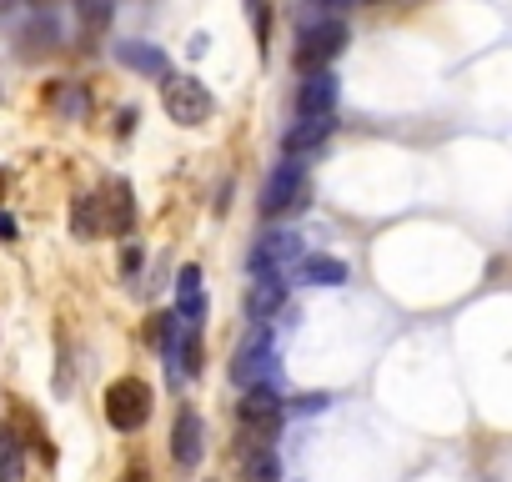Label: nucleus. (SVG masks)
Segmentation results:
<instances>
[{
  "label": "nucleus",
  "instance_id": "25",
  "mask_svg": "<svg viewBox=\"0 0 512 482\" xmlns=\"http://www.w3.org/2000/svg\"><path fill=\"white\" fill-rule=\"evenodd\" d=\"M126 482H151V477H146V467H131V472H126Z\"/></svg>",
  "mask_w": 512,
  "mask_h": 482
},
{
  "label": "nucleus",
  "instance_id": "23",
  "mask_svg": "<svg viewBox=\"0 0 512 482\" xmlns=\"http://www.w3.org/2000/svg\"><path fill=\"white\" fill-rule=\"evenodd\" d=\"M0 241H16V216L0 211Z\"/></svg>",
  "mask_w": 512,
  "mask_h": 482
},
{
  "label": "nucleus",
  "instance_id": "17",
  "mask_svg": "<svg viewBox=\"0 0 512 482\" xmlns=\"http://www.w3.org/2000/svg\"><path fill=\"white\" fill-rule=\"evenodd\" d=\"M302 282H312V287H342L347 282V262H337V257H302Z\"/></svg>",
  "mask_w": 512,
  "mask_h": 482
},
{
  "label": "nucleus",
  "instance_id": "1",
  "mask_svg": "<svg viewBox=\"0 0 512 482\" xmlns=\"http://www.w3.org/2000/svg\"><path fill=\"white\" fill-rule=\"evenodd\" d=\"M166 86H161V106H166V116L176 121V126H206L211 116H216V96L206 91V81H196V76H161Z\"/></svg>",
  "mask_w": 512,
  "mask_h": 482
},
{
  "label": "nucleus",
  "instance_id": "12",
  "mask_svg": "<svg viewBox=\"0 0 512 482\" xmlns=\"http://www.w3.org/2000/svg\"><path fill=\"white\" fill-rule=\"evenodd\" d=\"M111 51H116V61H121L126 71H141V76H171V61H166L161 46H146V41H116Z\"/></svg>",
  "mask_w": 512,
  "mask_h": 482
},
{
  "label": "nucleus",
  "instance_id": "18",
  "mask_svg": "<svg viewBox=\"0 0 512 482\" xmlns=\"http://www.w3.org/2000/svg\"><path fill=\"white\" fill-rule=\"evenodd\" d=\"M0 482H21V442L0 427Z\"/></svg>",
  "mask_w": 512,
  "mask_h": 482
},
{
  "label": "nucleus",
  "instance_id": "20",
  "mask_svg": "<svg viewBox=\"0 0 512 482\" xmlns=\"http://www.w3.org/2000/svg\"><path fill=\"white\" fill-rule=\"evenodd\" d=\"M246 11H251V26H256V46H262V56H267V36H272V0H246Z\"/></svg>",
  "mask_w": 512,
  "mask_h": 482
},
{
  "label": "nucleus",
  "instance_id": "14",
  "mask_svg": "<svg viewBox=\"0 0 512 482\" xmlns=\"http://www.w3.org/2000/svg\"><path fill=\"white\" fill-rule=\"evenodd\" d=\"M101 211H106V231H131V221H136V206H131V186L126 181H111L106 186V196H101Z\"/></svg>",
  "mask_w": 512,
  "mask_h": 482
},
{
  "label": "nucleus",
  "instance_id": "19",
  "mask_svg": "<svg viewBox=\"0 0 512 482\" xmlns=\"http://www.w3.org/2000/svg\"><path fill=\"white\" fill-rule=\"evenodd\" d=\"M51 101L66 111V116H86V106H91V96L81 91V86H71V81H61V86H51Z\"/></svg>",
  "mask_w": 512,
  "mask_h": 482
},
{
  "label": "nucleus",
  "instance_id": "16",
  "mask_svg": "<svg viewBox=\"0 0 512 482\" xmlns=\"http://www.w3.org/2000/svg\"><path fill=\"white\" fill-rule=\"evenodd\" d=\"M71 231H76L81 241H91V236H101V231H106L101 196H81V201H76V211H71Z\"/></svg>",
  "mask_w": 512,
  "mask_h": 482
},
{
  "label": "nucleus",
  "instance_id": "24",
  "mask_svg": "<svg viewBox=\"0 0 512 482\" xmlns=\"http://www.w3.org/2000/svg\"><path fill=\"white\" fill-rule=\"evenodd\" d=\"M322 6H332V11H347V6H372V0H322Z\"/></svg>",
  "mask_w": 512,
  "mask_h": 482
},
{
  "label": "nucleus",
  "instance_id": "11",
  "mask_svg": "<svg viewBox=\"0 0 512 482\" xmlns=\"http://www.w3.org/2000/svg\"><path fill=\"white\" fill-rule=\"evenodd\" d=\"M282 412H287V402H282L277 382L246 387V397H241V407H236V417H241V422H282Z\"/></svg>",
  "mask_w": 512,
  "mask_h": 482
},
{
  "label": "nucleus",
  "instance_id": "3",
  "mask_svg": "<svg viewBox=\"0 0 512 482\" xmlns=\"http://www.w3.org/2000/svg\"><path fill=\"white\" fill-rule=\"evenodd\" d=\"M342 51H347V26H342L337 16L307 21V26L297 31V66H302V71H322V66L337 61Z\"/></svg>",
  "mask_w": 512,
  "mask_h": 482
},
{
  "label": "nucleus",
  "instance_id": "15",
  "mask_svg": "<svg viewBox=\"0 0 512 482\" xmlns=\"http://www.w3.org/2000/svg\"><path fill=\"white\" fill-rule=\"evenodd\" d=\"M241 482H282V457H277V447L241 452Z\"/></svg>",
  "mask_w": 512,
  "mask_h": 482
},
{
  "label": "nucleus",
  "instance_id": "8",
  "mask_svg": "<svg viewBox=\"0 0 512 482\" xmlns=\"http://www.w3.org/2000/svg\"><path fill=\"white\" fill-rule=\"evenodd\" d=\"M332 106H337V76L327 66L322 71H307V81L297 91V111L302 116H332Z\"/></svg>",
  "mask_w": 512,
  "mask_h": 482
},
{
  "label": "nucleus",
  "instance_id": "4",
  "mask_svg": "<svg viewBox=\"0 0 512 482\" xmlns=\"http://www.w3.org/2000/svg\"><path fill=\"white\" fill-rule=\"evenodd\" d=\"M231 382L236 387H262V382H277V352H272V337H267V322H256L246 347L236 352L231 362Z\"/></svg>",
  "mask_w": 512,
  "mask_h": 482
},
{
  "label": "nucleus",
  "instance_id": "13",
  "mask_svg": "<svg viewBox=\"0 0 512 482\" xmlns=\"http://www.w3.org/2000/svg\"><path fill=\"white\" fill-rule=\"evenodd\" d=\"M206 297H201V267H181L176 272V317L181 322H201Z\"/></svg>",
  "mask_w": 512,
  "mask_h": 482
},
{
  "label": "nucleus",
  "instance_id": "6",
  "mask_svg": "<svg viewBox=\"0 0 512 482\" xmlns=\"http://www.w3.org/2000/svg\"><path fill=\"white\" fill-rule=\"evenodd\" d=\"M282 307H287V272H256V282L246 287V317L272 327Z\"/></svg>",
  "mask_w": 512,
  "mask_h": 482
},
{
  "label": "nucleus",
  "instance_id": "9",
  "mask_svg": "<svg viewBox=\"0 0 512 482\" xmlns=\"http://www.w3.org/2000/svg\"><path fill=\"white\" fill-rule=\"evenodd\" d=\"M201 452H206V442H201V417H196V407H181V412H176V427H171V457H176V467H196Z\"/></svg>",
  "mask_w": 512,
  "mask_h": 482
},
{
  "label": "nucleus",
  "instance_id": "22",
  "mask_svg": "<svg viewBox=\"0 0 512 482\" xmlns=\"http://www.w3.org/2000/svg\"><path fill=\"white\" fill-rule=\"evenodd\" d=\"M327 402H332L327 392H312V397H297V412H322Z\"/></svg>",
  "mask_w": 512,
  "mask_h": 482
},
{
  "label": "nucleus",
  "instance_id": "21",
  "mask_svg": "<svg viewBox=\"0 0 512 482\" xmlns=\"http://www.w3.org/2000/svg\"><path fill=\"white\" fill-rule=\"evenodd\" d=\"M76 11H81V21H86L91 31H101L106 16H111V0H76Z\"/></svg>",
  "mask_w": 512,
  "mask_h": 482
},
{
  "label": "nucleus",
  "instance_id": "5",
  "mask_svg": "<svg viewBox=\"0 0 512 482\" xmlns=\"http://www.w3.org/2000/svg\"><path fill=\"white\" fill-rule=\"evenodd\" d=\"M302 206H307V166L297 156H287L262 186V211L287 216V211H302Z\"/></svg>",
  "mask_w": 512,
  "mask_h": 482
},
{
  "label": "nucleus",
  "instance_id": "2",
  "mask_svg": "<svg viewBox=\"0 0 512 482\" xmlns=\"http://www.w3.org/2000/svg\"><path fill=\"white\" fill-rule=\"evenodd\" d=\"M151 417V387L141 377H116L106 387V422L116 432H141Z\"/></svg>",
  "mask_w": 512,
  "mask_h": 482
},
{
  "label": "nucleus",
  "instance_id": "10",
  "mask_svg": "<svg viewBox=\"0 0 512 482\" xmlns=\"http://www.w3.org/2000/svg\"><path fill=\"white\" fill-rule=\"evenodd\" d=\"M332 126H337L332 116H302V121H297V126H292V131L282 136V151L302 161V156H312L317 146H327V136H332Z\"/></svg>",
  "mask_w": 512,
  "mask_h": 482
},
{
  "label": "nucleus",
  "instance_id": "26",
  "mask_svg": "<svg viewBox=\"0 0 512 482\" xmlns=\"http://www.w3.org/2000/svg\"><path fill=\"white\" fill-rule=\"evenodd\" d=\"M0 6H11V0H0Z\"/></svg>",
  "mask_w": 512,
  "mask_h": 482
},
{
  "label": "nucleus",
  "instance_id": "7",
  "mask_svg": "<svg viewBox=\"0 0 512 482\" xmlns=\"http://www.w3.org/2000/svg\"><path fill=\"white\" fill-rule=\"evenodd\" d=\"M302 257V236L292 231H267V236H256V247H251V272H287V262Z\"/></svg>",
  "mask_w": 512,
  "mask_h": 482
}]
</instances>
